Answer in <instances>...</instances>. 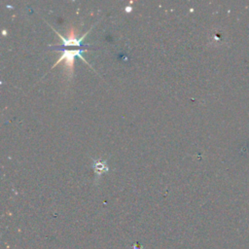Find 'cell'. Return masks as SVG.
<instances>
[{
    "label": "cell",
    "instance_id": "cell-1",
    "mask_svg": "<svg viewBox=\"0 0 249 249\" xmlns=\"http://www.w3.org/2000/svg\"><path fill=\"white\" fill-rule=\"evenodd\" d=\"M87 52V50L85 49H76V50H65L63 51V53L60 54V57L57 59V61L53 64V67L56 66L57 64L61 63V61H63L65 70L67 71L68 77L70 78L73 74L74 71V57L75 56H79L85 63L89 64V62L84 58V56L81 54L82 53Z\"/></svg>",
    "mask_w": 249,
    "mask_h": 249
},
{
    "label": "cell",
    "instance_id": "cell-2",
    "mask_svg": "<svg viewBox=\"0 0 249 249\" xmlns=\"http://www.w3.org/2000/svg\"><path fill=\"white\" fill-rule=\"evenodd\" d=\"M53 28V27H52ZM53 30L58 35V37L60 38V41L62 42V46L66 47V46H72V47H80L81 46V43L83 41V39L87 36V34L89 32H87L86 34H84L82 37L78 38L77 35H76V31L73 29V28H70L67 32V36L66 37H63L58 31H56L54 28H53Z\"/></svg>",
    "mask_w": 249,
    "mask_h": 249
}]
</instances>
